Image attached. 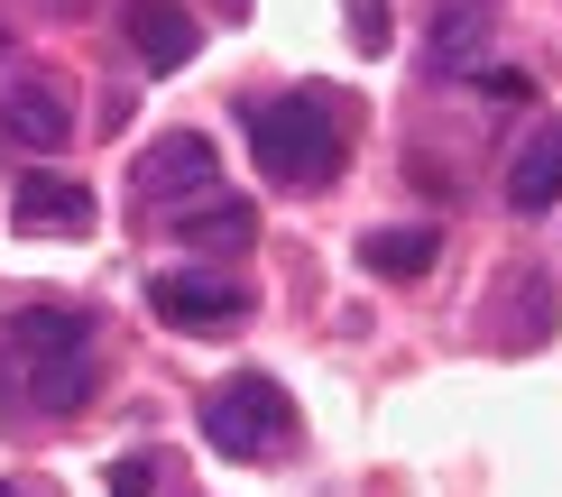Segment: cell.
Wrapping results in <instances>:
<instances>
[{"label": "cell", "instance_id": "cell-18", "mask_svg": "<svg viewBox=\"0 0 562 497\" xmlns=\"http://www.w3.org/2000/svg\"><path fill=\"white\" fill-rule=\"evenodd\" d=\"M65 10H75V0H65Z\"/></svg>", "mask_w": 562, "mask_h": 497}, {"label": "cell", "instance_id": "cell-14", "mask_svg": "<svg viewBox=\"0 0 562 497\" xmlns=\"http://www.w3.org/2000/svg\"><path fill=\"white\" fill-rule=\"evenodd\" d=\"M480 92H488V102H535V83L517 75V65H480V75H471Z\"/></svg>", "mask_w": 562, "mask_h": 497}, {"label": "cell", "instance_id": "cell-8", "mask_svg": "<svg viewBox=\"0 0 562 497\" xmlns=\"http://www.w3.org/2000/svg\"><path fill=\"white\" fill-rule=\"evenodd\" d=\"M0 129L19 138V148H65V138H75V102H65L56 83H37V75H19L10 92H0Z\"/></svg>", "mask_w": 562, "mask_h": 497}, {"label": "cell", "instance_id": "cell-10", "mask_svg": "<svg viewBox=\"0 0 562 497\" xmlns=\"http://www.w3.org/2000/svg\"><path fill=\"white\" fill-rule=\"evenodd\" d=\"M176 240L203 249V258H240L249 240H259V212H249L240 194H203V203L176 212Z\"/></svg>", "mask_w": 562, "mask_h": 497}, {"label": "cell", "instance_id": "cell-16", "mask_svg": "<svg viewBox=\"0 0 562 497\" xmlns=\"http://www.w3.org/2000/svg\"><path fill=\"white\" fill-rule=\"evenodd\" d=\"M148 488H157L148 461H121V470H111V497H148Z\"/></svg>", "mask_w": 562, "mask_h": 497}, {"label": "cell", "instance_id": "cell-9", "mask_svg": "<svg viewBox=\"0 0 562 497\" xmlns=\"http://www.w3.org/2000/svg\"><path fill=\"white\" fill-rule=\"evenodd\" d=\"M19 230H29V240H83L92 194L75 176H19Z\"/></svg>", "mask_w": 562, "mask_h": 497}, {"label": "cell", "instance_id": "cell-1", "mask_svg": "<svg viewBox=\"0 0 562 497\" xmlns=\"http://www.w3.org/2000/svg\"><path fill=\"white\" fill-rule=\"evenodd\" d=\"M92 314L75 304H19L0 323V406L19 415H75L92 396Z\"/></svg>", "mask_w": 562, "mask_h": 497}, {"label": "cell", "instance_id": "cell-12", "mask_svg": "<svg viewBox=\"0 0 562 497\" xmlns=\"http://www.w3.org/2000/svg\"><path fill=\"white\" fill-rule=\"evenodd\" d=\"M498 341L507 350H544L553 341V286L535 268H517L507 276V304H498Z\"/></svg>", "mask_w": 562, "mask_h": 497}, {"label": "cell", "instance_id": "cell-3", "mask_svg": "<svg viewBox=\"0 0 562 497\" xmlns=\"http://www.w3.org/2000/svg\"><path fill=\"white\" fill-rule=\"evenodd\" d=\"M203 442H213L222 461H268L277 442H295V406H286V387L259 369H240V377H222L213 396H203Z\"/></svg>", "mask_w": 562, "mask_h": 497}, {"label": "cell", "instance_id": "cell-5", "mask_svg": "<svg viewBox=\"0 0 562 497\" xmlns=\"http://www.w3.org/2000/svg\"><path fill=\"white\" fill-rule=\"evenodd\" d=\"M148 304H157V323H176V331H240L249 323V286L240 276H203V268L148 276Z\"/></svg>", "mask_w": 562, "mask_h": 497}, {"label": "cell", "instance_id": "cell-6", "mask_svg": "<svg viewBox=\"0 0 562 497\" xmlns=\"http://www.w3.org/2000/svg\"><path fill=\"white\" fill-rule=\"evenodd\" d=\"M498 19H507V0H434V19H425V65H434V75H480Z\"/></svg>", "mask_w": 562, "mask_h": 497}, {"label": "cell", "instance_id": "cell-13", "mask_svg": "<svg viewBox=\"0 0 562 497\" xmlns=\"http://www.w3.org/2000/svg\"><path fill=\"white\" fill-rule=\"evenodd\" d=\"M442 258V230H369L360 240V268L369 276H425Z\"/></svg>", "mask_w": 562, "mask_h": 497}, {"label": "cell", "instance_id": "cell-11", "mask_svg": "<svg viewBox=\"0 0 562 497\" xmlns=\"http://www.w3.org/2000/svg\"><path fill=\"white\" fill-rule=\"evenodd\" d=\"M507 203L517 212H553L562 203V121H535L526 148L507 157Z\"/></svg>", "mask_w": 562, "mask_h": 497}, {"label": "cell", "instance_id": "cell-7", "mask_svg": "<svg viewBox=\"0 0 562 497\" xmlns=\"http://www.w3.org/2000/svg\"><path fill=\"white\" fill-rule=\"evenodd\" d=\"M121 37H130V56L148 65V75H184L194 46H203V29L176 10V0H130V10H121Z\"/></svg>", "mask_w": 562, "mask_h": 497}, {"label": "cell", "instance_id": "cell-17", "mask_svg": "<svg viewBox=\"0 0 562 497\" xmlns=\"http://www.w3.org/2000/svg\"><path fill=\"white\" fill-rule=\"evenodd\" d=\"M0 497H37V488H29V479H0Z\"/></svg>", "mask_w": 562, "mask_h": 497}, {"label": "cell", "instance_id": "cell-2", "mask_svg": "<svg viewBox=\"0 0 562 497\" xmlns=\"http://www.w3.org/2000/svg\"><path fill=\"white\" fill-rule=\"evenodd\" d=\"M240 121H249V148H259V176H268V184H333V176H341V157H350L341 121L314 102V92H286V102H249Z\"/></svg>", "mask_w": 562, "mask_h": 497}, {"label": "cell", "instance_id": "cell-4", "mask_svg": "<svg viewBox=\"0 0 562 497\" xmlns=\"http://www.w3.org/2000/svg\"><path fill=\"white\" fill-rule=\"evenodd\" d=\"M203 194H222V157H213V138L203 129H167V138H148V148L130 157V203H203Z\"/></svg>", "mask_w": 562, "mask_h": 497}, {"label": "cell", "instance_id": "cell-15", "mask_svg": "<svg viewBox=\"0 0 562 497\" xmlns=\"http://www.w3.org/2000/svg\"><path fill=\"white\" fill-rule=\"evenodd\" d=\"M350 37H360V46H387V0H350Z\"/></svg>", "mask_w": 562, "mask_h": 497}]
</instances>
